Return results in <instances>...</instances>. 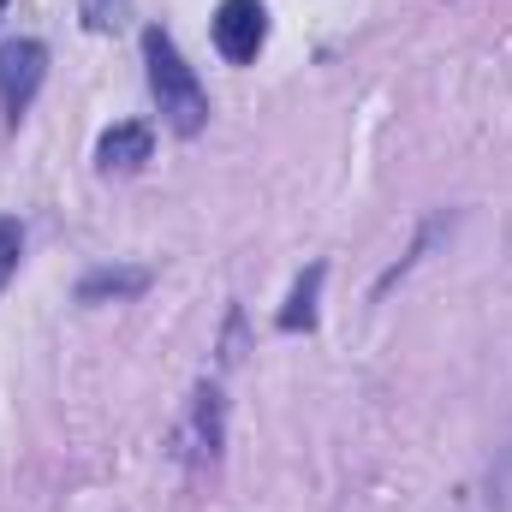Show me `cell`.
<instances>
[{"label": "cell", "instance_id": "cell-8", "mask_svg": "<svg viewBox=\"0 0 512 512\" xmlns=\"http://www.w3.org/2000/svg\"><path fill=\"white\" fill-rule=\"evenodd\" d=\"M78 12H84V30H96V36H108V30L126 24V0H84Z\"/></svg>", "mask_w": 512, "mask_h": 512}, {"label": "cell", "instance_id": "cell-2", "mask_svg": "<svg viewBox=\"0 0 512 512\" xmlns=\"http://www.w3.org/2000/svg\"><path fill=\"white\" fill-rule=\"evenodd\" d=\"M42 78H48V48H42L36 36L0 42V114H6V126H18V120L30 114Z\"/></svg>", "mask_w": 512, "mask_h": 512}, {"label": "cell", "instance_id": "cell-9", "mask_svg": "<svg viewBox=\"0 0 512 512\" xmlns=\"http://www.w3.org/2000/svg\"><path fill=\"white\" fill-rule=\"evenodd\" d=\"M0 6H6V0H0Z\"/></svg>", "mask_w": 512, "mask_h": 512}, {"label": "cell", "instance_id": "cell-1", "mask_svg": "<svg viewBox=\"0 0 512 512\" xmlns=\"http://www.w3.org/2000/svg\"><path fill=\"white\" fill-rule=\"evenodd\" d=\"M143 66H149V96H155L161 120L179 137H197L209 126V90H203V78L191 72V60L179 54V42L161 24L143 30Z\"/></svg>", "mask_w": 512, "mask_h": 512}, {"label": "cell", "instance_id": "cell-6", "mask_svg": "<svg viewBox=\"0 0 512 512\" xmlns=\"http://www.w3.org/2000/svg\"><path fill=\"white\" fill-rule=\"evenodd\" d=\"M143 286H149L143 268H126V274L102 268V274H90V280L78 286V298H84V304H96V298H131V292H143Z\"/></svg>", "mask_w": 512, "mask_h": 512}, {"label": "cell", "instance_id": "cell-3", "mask_svg": "<svg viewBox=\"0 0 512 512\" xmlns=\"http://www.w3.org/2000/svg\"><path fill=\"white\" fill-rule=\"evenodd\" d=\"M221 423H227V405H221V387H197L191 393V405H185V417H179V435H173V453L191 465V471H203V465H215L221 459Z\"/></svg>", "mask_w": 512, "mask_h": 512}, {"label": "cell", "instance_id": "cell-7", "mask_svg": "<svg viewBox=\"0 0 512 512\" xmlns=\"http://www.w3.org/2000/svg\"><path fill=\"white\" fill-rule=\"evenodd\" d=\"M18 256H24V227H18L12 215H0V292H6L12 274H18Z\"/></svg>", "mask_w": 512, "mask_h": 512}, {"label": "cell", "instance_id": "cell-5", "mask_svg": "<svg viewBox=\"0 0 512 512\" xmlns=\"http://www.w3.org/2000/svg\"><path fill=\"white\" fill-rule=\"evenodd\" d=\"M149 149H155V131L143 126V120H120V126L102 131L96 167H102V173H137V167L149 161Z\"/></svg>", "mask_w": 512, "mask_h": 512}, {"label": "cell", "instance_id": "cell-4", "mask_svg": "<svg viewBox=\"0 0 512 512\" xmlns=\"http://www.w3.org/2000/svg\"><path fill=\"white\" fill-rule=\"evenodd\" d=\"M209 36H215L221 60L251 66L256 54H262V42H268V12H262V0H221L215 18H209Z\"/></svg>", "mask_w": 512, "mask_h": 512}]
</instances>
